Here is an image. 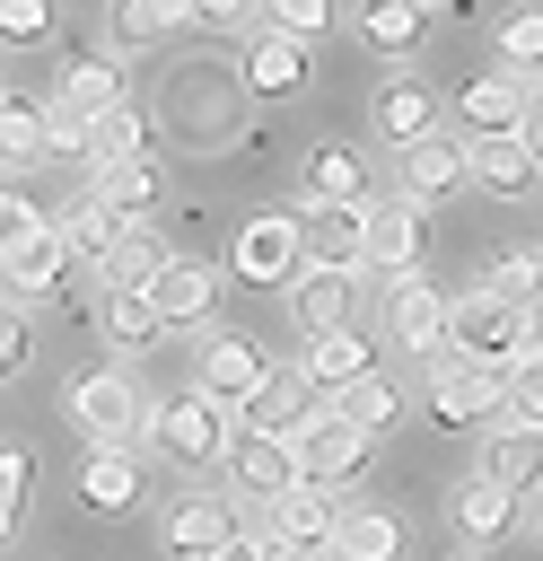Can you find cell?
Returning <instances> with one entry per match:
<instances>
[{
  "label": "cell",
  "mask_w": 543,
  "mask_h": 561,
  "mask_svg": "<svg viewBox=\"0 0 543 561\" xmlns=\"http://www.w3.org/2000/svg\"><path fill=\"white\" fill-rule=\"evenodd\" d=\"M525 342H534V324H525L508 298H490L482 280L447 298V351H455V359H482V368H499V377H508Z\"/></svg>",
  "instance_id": "cell-1"
},
{
  "label": "cell",
  "mask_w": 543,
  "mask_h": 561,
  "mask_svg": "<svg viewBox=\"0 0 543 561\" xmlns=\"http://www.w3.org/2000/svg\"><path fill=\"white\" fill-rule=\"evenodd\" d=\"M149 421H158V412L140 403V386H131L123 368H79V377H70V430H79L88 447H131Z\"/></svg>",
  "instance_id": "cell-2"
},
{
  "label": "cell",
  "mask_w": 543,
  "mask_h": 561,
  "mask_svg": "<svg viewBox=\"0 0 543 561\" xmlns=\"http://www.w3.org/2000/svg\"><path fill=\"white\" fill-rule=\"evenodd\" d=\"M149 447H158L166 465H228V447H236V412L210 403L201 386H193V394H166L158 421H149Z\"/></svg>",
  "instance_id": "cell-3"
},
{
  "label": "cell",
  "mask_w": 543,
  "mask_h": 561,
  "mask_svg": "<svg viewBox=\"0 0 543 561\" xmlns=\"http://www.w3.org/2000/svg\"><path fill=\"white\" fill-rule=\"evenodd\" d=\"M228 272L254 280V289H289L307 272V237H298V210H245L236 237H228Z\"/></svg>",
  "instance_id": "cell-4"
},
{
  "label": "cell",
  "mask_w": 543,
  "mask_h": 561,
  "mask_svg": "<svg viewBox=\"0 0 543 561\" xmlns=\"http://www.w3.org/2000/svg\"><path fill=\"white\" fill-rule=\"evenodd\" d=\"M236 535H245V517L228 508V491H175L166 517H158V552L166 561H219Z\"/></svg>",
  "instance_id": "cell-5"
},
{
  "label": "cell",
  "mask_w": 543,
  "mask_h": 561,
  "mask_svg": "<svg viewBox=\"0 0 543 561\" xmlns=\"http://www.w3.org/2000/svg\"><path fill=\"white\" fill-rule=\"evenodd\" d=\"M289 447H298V473H307L315 491H350L359 465H368V430H350L333 403H315V412L289 430Z\"/></svg>",
  "instance_id": "cell-6"
},
{
  "label": "cell",
  "mask_w": 543,
  "mask_h": 561,
  "mask_svg": "<svg viewBox=\"0 0 543 561\" xmlns=\"http://www.w3.org/2000/svg\"><path fill=\"white\" fill-rule=\"evenodd\" d=\"M272 368H280V359H272L254 333H210V342L193 351V386H201L210 403H228V412H245V403L263 394Z\"/></svg>",
  "instance_id": "cell-7"
},
{
  "label": "cell",
  "mask_w": 543,
  "mask_h": 561,
  "mask_svg": "<svg viewBox=\"0 0 543 561\" xmlns=\"http://www.w3.org/2000/svg\"><path fill=\"white\" fill-rule=\"evenodd\" d=\"M228 500H245V508H280L289 491H307V473H298V447L289 438H254V430H236V447H228Z\"/></svg>",
  "instance_id": "cell-8"
},
{
  "label": "cell",
  "mask_w": 543,
  "mask_h": 561,
  "mask_svg": "<svg viewBox=\"0 0 543 561\" xmlns=\"http://www.w3.org/2000/svg\"><path fill=\"white\" fill-rule=\"evenodd\" d=\"M429 412H438L447 430H473V421L508 412V377H499V368H482V359L438 351V359H429Z\"/></svg>",
  "instance_id": "cell-9"
},
{
  "label": "cell",
  "mask_w": 543,
  "mask_h": 561,
  "mask_svg": "<svg viewBox=\"0 0 543 561\" xmlns=\"http://www.w3.org/2000/svg\"><path fill=\"white\" fill-rule=\"evenodd\" d=\"M385 333H394V351H412L420 368L447 351V289L429 280V272H403V280H385Z\"/></svg>",
  "instance_id": "cell-10"
},
{
  "label": "cell",
  "mask_w": 543,
  "mask_h": 561,
  "mask_svg": "<svg viewBox=\"0 0 543 561\" xmlns=\"http://www.w3.org/2000/svg\"><path fill=\"white\" fill-rule=\"evenodd\" d=\"M307 272H368V210L350 202H298Z\"/></svg>",
  "instance_id": "cell-11"
},
{
  "label": "cell",
  "mask_w": 543,
  "mask_h": 561,
  "mask_svg": "<svg viewBox=\"0 0 543 561\" xmlns=\"http://www.w3.org/2000/svg\"><path fill=\"white\" fill-rule=\"evenodd\" d=\"M525 96H534V88H525L517 70H482V79L455 88V131H464V140H517Z\"/></svg>",
  "instance_id": "cell-12"
},
{
  "label": "cell",
  "mask_w": 543,
  "mask_h": 561,
  "mask_svg": "<svg viewBox=\"0 0 543 561\" xmlns=\"http://www.w3.org/2000/svg\"><path fill=\"white\" fill-rule=\"evenodd\" d=\"M394 175H403V202H455L464 184H473V140L464 131H438V140H420V149H403L394 158Z\"/></svg>",
  "instance_id": "cell-13"
},
{
  "label": "cell",
  "mask_w": 543,
  "mask_h": 561,
  "mask_svg": "<svg viewBox=\"0 0 543 561\" xmlns=\"http://www.w3.org/2000/svg\"><path fill=\"white\" fill-rule=\"evenodd\" d=\"M368 123H377V140H385L394 158L447 131V123H438V96H429V79H385V88L368 96Z\"/></svg>",
  "instance_id": "cell-14"
},
{
  "label": "cell",
  "mask_w": 543,
  "mask_h": 561,
  "mask_svg": "<svg viewBox=\"0 0 543 561\" xmlns=\"http://www.w3.org/2000/svg\"><path fill=\"white\" fill-rule=\"evenodd\" d=\"M61 272H70V237H61V219H44V228H18L9 237V298H53L61 289Z\"/></svg>",
  "instance_id": "cell-15"
},
{
  "label": "cell",
  "mask_w": 543,
  "mask_h": 561,
  "mask_svg": "<svg viewBox=\"0 0 543 561\" xmlns=\"http://www.w3.org/2000/svg\"><path fill=\"white\" fill-rule=\"evenodd\" d=\"M140 491H149V465L131 447H88V465H79L88 517H123V508H140Z\"/></svg>",
  "instance_id": "cell-16"
},
{
  "label": "cell",
  "mask_w": 543,
  "mask_h": 561,
  "mask_svg": "<svg viewBox=\"0 0 543 561\" xmlns=\"http://www.w3.org/2000/svg\"><path fill=\"white\" fill-rule=\"evenodd\" d=\"M70 114H88V123H105V114H123L131 96H123V61L114 53H61V88H53Z\"/></svg>",
  "instance_id": "cell-17"
},
{
  "label": "cell",
  "mask_w": 543,
  "mask_h": 561,
  "mask_svg": "<svg viewBox=\"0 0 543 561\" xmlns=\"http://www.w3.org/2000/svg\"><path fill=\"white\" fill-rule=\"evenodd\" d=\"M350 298H359V272H298V280H289V316H298L307 342L350 333Z\"/></svg>",
  "instance_id": "cell-18"
},
{
  "label": "cell",
  "mask_w": 543,
  "mask_h": 561,
  "mask_svg": "<svg viewBox=\"0 0 543 561\" xmlns=\"http://www.w3.org/2000/svg\"><path fill=\"white\" fill-rule=\"evenodd\" d=\"M420 237H429V228H420V202H403V193H394V202H377V210H368V263H377L385 280L420 272Z\"/></svg>",
  "instance_id": "cell-19"
},
{
  "label": "cell",
  "mask_w": 543,
  "mask_h": 561,
  "mask_svg": "<svg viewBox=\"0 0 543 561\" xmlns=\"http://www.w3.org/2000/svg\"><path fill=\"white\" fill-rule=\"evenodd\" d=\"M298 193H307V202H350V210H368V158H359L350 140H315Z\"/></svg>",
  "instance_id": "cell-20"
},
{
  "label": "cell",
  "mask_w": 543,
  "mask_h": 561,
  "mask_svg": "<svg viewBox=\"0 0 543 561\" xmlns=\"http://www.w3.org/2000/svg\"><path fill=\"white\" fill-rule=\"evenodd\" d=\"M342 508H350L342 491H315V482H307V491H289V500H280V543H289V552H307V561H315V552H333Z\"/></svg>",
  "instance_id": "cell-21"
},
{
  "label": "cell",
  "mask_w": 543,
  "mask_h": 561,
  "mask_svg": "<svg viewBox=\"0 0 543 561\" xmlns=\"http://www.w3.org/2000/svg\"><path fill=\"white\" fill-rule=\"evenodd\" d=\"M482 482H499L508 500H525V491H543V430H490V447H482Z\"/></svg>",
  "instance_id": "cell-22"
},
{
  "label": "cell",
  "mask_w": 543,
  "mask_h": 561,
  "mask_svg": "<svg viewBox=\"0 0 543 561\" xmlns=\"http://www.w3.org/2000/svg\"><path fill=\"white\" fill-rule=\"evenodd\" d=\"M324 561H403V517L377 508V500H350V508H342V535H333Z\"/></svg>",
  "instance_id": "cell-23"
},
{
  "label": "cell",
  "mask_w": 543,
  "mask_h": 561,
  "mask_svg": "<svg viewBox=\"0 0 543 561\" xmlns=\"http://www.w3.org/2000/svg\"><path fill=\"white\" fill-rule=\"evenodd\" d=\"M149 298H158V316H166V324H201V316L219 307V272H210V263H193V254H175V263L149 280Z\"/></svg>",
  "instance_id": "cell-24"
},
{
  "label": "cell",
  "mask_w": 543,
  "mask_h": 561,
  "mask_svg": "<svg viewBox=\"0 0 543 561\" xmlns=\"http://www.w3.org/2000/svg\"><path fill=\"white\" fill-rule=\"evenodd\" d=\"M245 88H254V96H289V88H307V44L254 26V35H245Z\"/></svg>",
  "instance_id": "cell-25"
},
{
  "label": "cell",
  "mask_w": 543,
  "mask_h": 561,
  "mask_svg": "<svg viewBox=\"0 0 543 561\" xmlns=\"http://www.w3.org/2000/svg\"><path fill=\"white\" fill-rule=\"evenodd\" d=\"M359 377H377V342H368V333H324V342H307V386L350 394Z\"/></svg>",
  "instance_id": "cell-26"
},
{
  "label": "cell",
  "mask_w": 543,
  "mask_h": 561,
  "mask_svg": "<svg viewBox=\"0 0 543 561\" xmlns=\"http://www.w3.org/2000/svg\"><path fill=\"white\" fill-rule=\"evenodd\" d=\"M96 324H105L114 351H149V342L166 333V316H158L149 289H96Z\"/></svg>",
  "instance_id": "cell-27"
},
{
  "label": "cell",
  "mask_w": 543,
  "mask_h": 561,
  "mask_svg": "<svg viewBox=\"0 0 543 561\" xmlns=\"http://www.w3.org/2000/svg\"><path fill=\"white\" fill-rule=\"evenodd\" d=\"M534 149L525 140H473V184L490 193V202H517V193H534Z\"/></svg>",
  "instance_id": "cell-28"
},
{
  "label": "cell",
  "mask_w": 543,
  "mask_h": 561,
  "mask_svg": "<svg viewBox=\"0 0 543 561\" xmlns=\"http://www.w3.org/2000/svg\"><path fill=\"white\" fill-rule=\"evenodd\" d=\"M88 193H96L114 219H131V228H140L149 210H166V167H149V158H140V167H114V175H96Z\"/></svg>",
  "instance_id": "cell-29"
},
{
  "label": "cell",
  "mask_w": 543,
  "mask_h": 561,
  "mask_svg": "<svg viewBox=\"0 0 543 561\" xmlns=\"http://www.w3.org/2000/svg\"><path fill=\"white\" fill-rule=\"evenodd\" d=\"M0 158H9V175H35V167L53 158V123H44V105H26V96L0 105Z\"/></svg>",
  "instance_id": "cell-30"
},
{
  "label": "cell",
  "mask_w": 543,
  "mask_h": 561,
  "mask_svg": "<svg viewBox=\"0 0 543 561\" xmlns=\"http://www.w3.org/2000/svg\"><path fill=\"white\" fill-rule=\"evenodd\" d=\"M61 237H70V254H79V263H96V272H105V263H114V245L131 237V219H114V210L88 193V202H70V210H61Z\"/></svg>",
  "instance_id": "cell-31"
},
{
  "label": "cell",
  "mask_w": 543,
  "mask_h": 561,
  "mask_svg": "<svg viewBox=\"0 0 543 561\" xmlns=\"http://www.w3.org/2000/svg\"><path fill=\"white\" fill-rule=\"evenodd\" d=\"M455 526H464L473 543H499V535L517 526V500H508L499 482H482V473H473V482H455Z\"/></svg>",
  "instance_id": "cell-32"
},
{
  "label": "cell",
  "mask_w": 543,
  "mask_h": 561,
  "mask_svg": "<svg viewBox=\"0 0 543 561\" xmlns=\"http://www.w3.org/2000/svg\"><path fill=\"white\" fill-rule=\"evenodd\" d=\"M193 9H158V0H123L114 18H105V35H114V53H140V44H166L175 26H184Z\"/></svg>",
  "instance_id": "cell-33"
},
{
  "label": "cell",
  "mask_w": 543,
  "mask_h": 561,
  "mask_svg": "<svg viewBox=\"0 0 543 561\" xmlns=\"http://www.w3.org/2000/svg\"><path fill=\"white\" fill-rule=\"evenodd\" d=\"M166 263H175V254H166V245H158L149 228H131V237L114 245V263L96 272V289H149V280H158Z\"/></svg>",
  "instance_id": "cell-34"
},
{
  "label": "cell",
  "mask_w": 543,
  "mask_h": 561,
  "mask_svg": "<svg viewBox=\"0 0 543 561\" xmlns=\"http://www.w3.org/2000/svg\"><path fill=\"white\" fill-rule=\"evenodd\" d=\"M333 412H342L350 430L385 438V430H394V412H403V386H394V377H359L350 394H333Z\"/></svg>",
  "instance_id": "cell-35"
},
{
  "label": "cell",
  "mask_w": 543,
  "mask_h": 561,
  "mask_svg": "<svg viewBox=\"0 0 543 561\" xmlns=\"http://www.w3.org/2000/svg\"><path fill=\"white\" fill-rule=\"evenodd\" d=\"M499 70H517L525 88H543V9H508L499 18Z\"/></svg>",
  "instance_id": "cell-36"
},
{
  "label": "cell",
  "mask_w": 543,
  "mask_h": 561,
  "mask_svg": "<svg viewBox=\"0 0 543 561\" xmlns=\"http://www.w3.org/2000/svg\"><path fill=\"white\" fill-rule=\"evenodd\" d=\"M359 35H368V53H394V61H403V53H412V44L429 35V9H420V0H394V9H368V18H359Z\"/></svg>",
  "instance_id": "cell-37"
},
{
  "label": "cell",
  "mask_w": 543,
  "mask_h": 561,
  "mask_svg": "<svg viewBox=\"0 0 543 561\" xmlns=\"http://www.w3.org/2000/svg\"><path fill=\"white\" fill-rule=\"evenodd\" d=\"M482 289L508 298L517 316H534V307H543V254H499V263L482 272Z\"/></svg>",
  "instance_id": "cell-38"
},
{
  "label": "cell",
  "mask_w": 543,
  "mask_h": 561,
  "mask_svg": "<svg viewBox=\"0 0 543 561\" xmlns=\"http://www.w3.org/2000/svg\"><path fill=\"white\" fill-rule=\"evenodd\" d=\"M508 421L517 430H543V333L517 351V368H508Z\"/></svg>",
  "instance_id": "cell-39"
},
{
  "label": "cell",
  "mask_w": 543,
  "mask_h": 561,
  "mask_svg": "<svg viewBox=\"0 0 543 561\" xmlns=\"http://www.w3.org/2000/svg\"><path fill=\"white\" fill-rule=\"evenodd\" d=\"M26 500H35V456L9 447V456H0V526H9V535L26 526Z\"/></svg>",
  "instance_id": "cell-40"
},
{
  "label": "cell",
  "mask_w": 543,
  "mask_h": 561,
  "mask_svg": "<svg viewBox=\"0 0 543 561\" xmlns=\"http://www.w3.org/2000/svg\"><path fill=\"white\" fill-rule=\"evenodd\" d=\"M263 26H272V35H289V44H315V35L333 26V9H324V0H280Z\"/></svg>",
  "instance_id": "cell-41"
},
{
  "label": "cell",
  "mask_w": 543,
  "mask_h": 561,
  "mask_svg": "<svg viewBox=\"0 0 543 561\" xmlns=\"http://www.w3.org/2000/svg\"><path fill=\"white\" fill-rule=\"evenodd\" d=\"M44 123H53V158H61V167H88V131H96V123H88V114H70L61 96L44 105Z\"/></svg>",
  "instance_id": "cell-42"
},
{
  "label": "cell",
  "mask_w": 543,
  "mask_h": 561,
  "mask_svg": "<svg viewBox=\"0 0 543 561\" xmlns=\"http://www.w3.org/2000/svg\"><path fill=\"white\" fill-rule=\"evenodd\" d=\"M0 35H9V44H35V35H53V9H44V0H9V9H0Z\"/></svg>",
  "instance_id": "cell-43"
},
{
  "label": "cell",
  "mask_w": 543,
  "mask_h": 561,
  "mask_svg": "<svg viewBox=\"0 0 543 561\" xmlns=\"http://www.w3.org/2000/svg\"><path fill=\"white\" fill-rule=\"evenodd\" d=\"M0 368H26V298H9L0 316Z\"/></svg>",
  "instance_id": "cell-44"
},
{
  "label": "cell",
  "mask_w": 543,
  "mask_h": 561,
  "mask_svg": "<svg viewBox=\"0 0 543 561\" xmlns=\"http://www.w3.org/2000/svg\"><path fill=\"white\" fill-rule=\"evenodd\" d=\"M517 140H525V149H534V167H543V88L525 96V123H517Z\"/></svg>",
  "instance_id": "cell-45"
},
{
  "label": "cell",
  "mask_w": 543,
  "mask_h": 561,
  "mask_svg": "<svg viewBox=\"0 0 543 561\" xmlns=\"http://www.w3.org/2000/svg\"><path fill=\"white\" fill-rule=\"evenodd\" d=\"M219 561H263V543H254V535H236V543H228Z\"/></svg>",
  "instance_id": "cell-46"
},
{
  "label": "cell",
  "mask_w": 543,
  "mask_h": 561,
  "mask_svg": "<svg viewBox=\"0 0 543 561\" xmlns=\"http://www.w3.org/2000/svg\"><path fill=\"white\" fill-rule=\"evenodd\" d=\"M263 561H307V552H289V543H272V552H263Z\"/></svg>",
  "instance_id": "cell-47"
}]
</instances>
